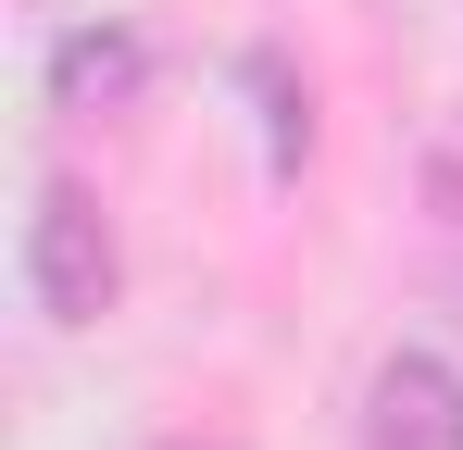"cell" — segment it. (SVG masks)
<instances>
[{
	"label": "cell",
	"instance_id": "1",
	"mask_svg": "<svg viewBox=\"0 0 463 450\" xmlns=\"http://www.w3.org/2000/svg\"><path fill=\"white\" fill-rule=\"evenodd\" d=\"M113 288H126V263H113L100 201L51 175V188H38V213H25V300H38L51 325H100V313H113Z\"/></svg>",
	"mask_w": 463,
	"mask_h": 450
},
{
	"label": "cell",
	"instance_id": "2",
	"mask_svg": "<svg viewBox=\"0 0 463 450\" xmlns=\"http://www.w3.org/2000/svg\"><path fill=\"white\" fill-rule=\"evenodd\" d=\"M364 450H463V363L388 351L364 388Z\"/></svg>",
	"mask_w": 463,
	"mask_h": 450
},
{
	"label": "cell",
	"instance_id": "3",
	"mask_svg": "<svg viewBox=\"0 0 463 450\" xmlns=\"http://www.w3.org/2000/svg\"><path fill=\"white\" fill-rule=\"evenodd\" d=\"M138 88V38L126 25H76L63 51H51V100L63 113H100V100H126Z\"/></svg>",
	"mask_w": 463,
	"mask_h": 450
},
{
	"label": "cell",
	"instance_id": "4",
	"mask_svg": "<svg viewBox=\"0 0 463 450\" xmlns=\"http://www.w3.org/2000/svg\"><path fill=\"white\" fill-rule=\"evenodd\" d=\"M451 300H463V250H451Z\"/></svg>",
	"mask_w": 463,
	"mask_h": 450
}]
</instances>
